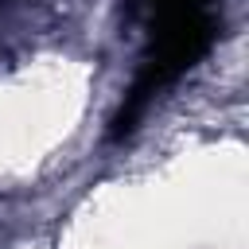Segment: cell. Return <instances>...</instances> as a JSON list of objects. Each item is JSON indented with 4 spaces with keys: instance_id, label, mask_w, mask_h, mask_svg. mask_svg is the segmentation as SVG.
Instances as JSON below:
<instances>
[{
    "instance_id": "obj_1",
    "label": "cell",
    "mask_w": 249,
    "mask_h": 249,
    "mask_svg": "<svg viewBox=\"0 0 249 249\" xmlns=\"http://www.w3.org/2000/svg\"><path fill=\"white\" fill-rule=\"evenodd\" d=\"M156 23H152V51L144 58L140 78L132 82L128 101L121 105L117 121H113V136H124L136 117L144 113V105L152 101V93L160 86H167L171 78H179L187 66H195V58L214 43V12L210 0H152Z\"/></svg>"
}]
</instances>
